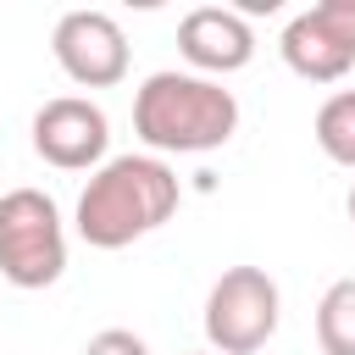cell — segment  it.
I'll return each instance as SVG.
<instances>
[{
	"label": "cell",
	"mask_w": 355,
	"mask_h": 355,
	"mask_svg": "<svg viewBox=\"0 0 355 355\" xmlns=\"http://www.w3.org/2000/svg\"><path fill=\"white\" fill-rule=\"evenodd\" d=\"M178 50L189 67H200V78H227V72L250 67L255 33H250L244 11H233V6H194L178 22Z\"/></svg>",
	"instance_id": "obj_8"
},
{
	"label": "cell",
	"mask_w": 355,
	"mask_h": 355,
	"mask_svg": "<svg viewBox=\"0 0 355 355\" xmlns=\"http://www.w3.org/2000/svg\"><path fill=\"white\" fill-rule=\"evenodd\" d=\"M178 200L183 183L161 155H111L78 194V239L94 250H122L155 233Z\"/></svg>",
	"instance_id": "obj_1"
},
{
	"label": "cell",
	"mask_w": 355,
	"mask_h": 355,
	"mask_svg": "<svg viewBox=\"0 0 355 355\" xmlns=\"http://www.w3.org/2000/svg\"><path fill=\"white\" fill-rule=\"evenodd\" d=\"M349 222H355V189H349Z\"/></svg>",
	"instance_id": "obj_12"
},
{
	"label": "cell",
	"mask_w": 355,
	"mask_h": 355,
	"mask_svg": "<svg viewBox=\"0 0 355 355\" xmlns=\"http://www.w3.org/2000/svg\"><path fill=\"white\" fill-rule=\"evenodd\" d=\"M316 344L322 355H355V277H338L316 300Z\"/></svg>",
	"instance_id": "obj_9"
},
{
	"label": "cell",
	"mask_w": 355,
	"mask_h": 355,
	"mask_svg": "<svg viewBox=\"0 0 355 355\" xmlns=\"http://www.w3.org/2000/svg\"><path fill=\"white\" fill-rule=\"evenodd\" d=\"M211 355H216V349H211Z\"/></svg>",
	"instance_id": "obj_13"
},
{
	"label": "cell",
	"mask_w": 355,
	"mask_h": 355,
	"mask_svg": "<svg viewBox=\"0 0 355 355\" xmlns=\"http://www.w3.org/2000/svg\"><path fill=\"white\" fill-rule=\"evenodd\" d=\"M83 355H150V344L139 333H128V327H105V333H94L83 344Z\"/></svg>",
	"instance_id": "obj_11"
},
{
	"label": "cell",
	"mask_w": 355,
	"mask_h": 355,
	"mask_svg": "<svg viewBox=\"0 0 355 355\" xmlns=\"http://www.w3.org/2000/svg\"><path fill=\"white\" fill-rule=\"evenodd\" d=\"M283 316V294L261 266H227L205 294V338L216 355H255Z\"/></svg>",
	"instance_id": "obj_4"
},
{
	"label": "cell",
	"mask_w": 355,
	"mask_h": 355,
	"mask_svg": "<svg viewBox=\"0 0 355 355\" xmlns=\"http://www.w3.org/2000/svg\"><path fill=\"white\" fill-rule=\"evenodd\" d=\"M105 144H111V122L83 94H55L33 111V150H39V161H50L61 172H83V166L100 172Z\"/></svg>",
	"instance_id": "obj_6"
},
{
	"label": "cell",
	"mask_w": 355,
	"mask_h": 355,
	"mask_svg": "<svg viewBox=\"0 0 355 355\" xmlns=\"http://www.w3.org/2000/svg\"><path fill=\"white\" fill-rule=\"evenodd\" d=\"M239 128V100L216 78L200 72H150L133 94V133L150 144V155H205L227 144Z\"/></svg>",
	"instance_id": "obj_2"
},
{
	"label": "cell",
	"mask_w": 355,
	"mask_h": 355,
	"mask_svg": "<svg viewBox=\"0 0 355 355\" xmlns=\"http://www.w3.org/2000/svg\"><path fill=\"white\" fill-rule=\"evenodd\" d=\"M61 72L83 89H111L128 78V39L111 11H67L50 39Z\"/></svg>",
	"instance_id": "obj_7"
},
{
	"label": "cell",
	"mask_w": 355,
	"mask_h": 355,
	"mask_svg": "<svg viewBox=\"0 0 355 355\" xmlns=\"http://www.w3.org/2000/svg\"><path fill=\"white\" fill-rule=\"evenodd\" d=\"M277 50L288 72L311 83H338L355 67V0H316L311 11L288 17Z\"/></svg>",
	"instance_id": "obj_5"
},
{
	"label": "cell",
	"mask_w": 355,
	"mask_h": 355,
	"mask_svg": "<svg viewBox=\"0 0 355 355\" xmlns=\"http://www.w3.org/2000/svg\"><path fill=\"white\" fill-rule=\"evenodd\" d=\"M67 272V227L50 194H0V277L11 288H50Z\"/></svg>",
	"instance_id": "obj_3"
},
{
	"label": "cell",
	"mask_w": 355,
	"mask_h": 355,
	"mask_svg": "<svg viewBox=\"0 0 355 355\" xmlns=\"http://www.w3.org/2000/svg\"><path fill=\"white\" fill-rule=\"evenodd\" d=\"M316 144H322L327 161L355 166V89H338V94L322 100V111H316Z\"/></svg>",
	"instance_id": "obj_10"
}]
</instances>
